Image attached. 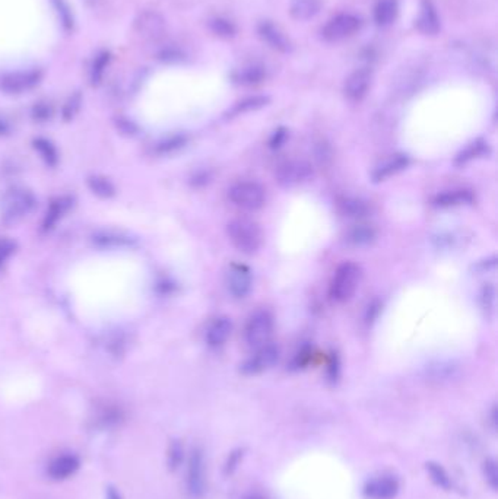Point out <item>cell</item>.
I'll use <instances>...</instances> for the list:
<instances>
[{
    "mask_svg": "<svg viewBox=\"0 0 498 499\" xmlns=\"http://www.w3.org/2000/svg\"><path fill=\"white\" fill-rule=\"evenodd\" d=\"M55 38L56 19L48 0H0V67L39 59Z\"/></svg>",
    "mask_w": 498,
    "mask_h": 499,
    "instance_id": "cell-1",
    "label": "cell"
},
{
    "mask_svg": "<svg viewBox=\"0 0 498 499\" xmlns=\"http://www.w3.org/2000/svg\"><path fill=\"white\" fill-rule=\"evenodd\" d=\"M361 279V271L355 263L345 262L342 263L333 275L330 282L329 295L335 302H346L354 296L358 289Z\"/></svg>",
    "mask_w": 498,
    "mask_h": 499,
    "instance_id": "cell-2",
    "label": "cell"
},
{
    "mask_svg": "<svg viewBox=\"0 0 498 499\" xmlns=\"http://www.w3.org/2000/svg\"><path fill=\"white\" fill-rule=\"evenodd\" d=\"M226 234L233 246L244 254H254L262 246V231L253 221L235 219L228 224Z\"/></svg>",
    "mask_w": 498,
    "mask_h": 499,
    "instance_id": "cell-3",
    "label": "cell"
},
{
    "mask_svg": "<svg viewBox=\"0 0 498 499\" xmlns=\"http://www.w3.org/2000/svg\"><path fill=\"white\" fill-rule=\"evenodd\" d=\"M228 197L240 209L256 210L265 205L266 192L265 188L254 181H241L230 188Z\"/></svg>",
    "mask_w": 498,
    "mask_h": 499,
    "instance_id": "cell-4",
    "label": "cell"
},
{
    "mask_svg": "<svg viewBox=\"0 0 498 499\" xmlns=\"http://www.w3.org/2000/svg\"><path fill=\"white\" fill-rule=\"evenodd\" d=\"M361 19L354 13H339L323 26L321 37L328 43H339L355 35L361 28Z\"/></svg>",
    "mask_w": 498,
    "mask_h": 499,
    "instance_id": "cell-5",
    "label": "cell"
},
{
    "mask_svg": "<svg viewBox=\"0 0 498 499\" xmlns=\"http://www.w3.org/2000/svg\"><path fill=\"white\" fill-rule=\"evenodd\" d=\"M274 332V317L267 311L254 313L246 325V342L251 347H262L269 343Z\"/></svg>",
    "mask_w": 498,
    "mask_h": 499,
    "instance_id": "cell-6",
    "label": "cell"
},
{
    "mask_svg": "<svg viewBox=\"0 0 498 499\" xmlns=\"http://www.w3.org/2000/svg\"><path fill=\"white\" fill-rule=\"evenodd\" d=\"M205 458L199 448H195L188 457L187 466V491L193 498H200L205 493L206 478H205Z\"/></svg>",
    "mask_w": 498,
    "mask_h": 499,
    "instance_id": "cell-7",
    "label": "cell"
},
{
    "mask_svg": "<svg viewBox=\"0 0 498 499\" xmlns=\"http://www.w3.org/2000/svg\"><path fill=\"white\" fill-rule=\"evenodd\" d=\"M313 170L305 161H288L276 171V180L281 185L294 187L312 179Z\"/></svg>",
    "mask_w": 498,
    "mask_h": 499,
    "instance_id": "cell-8",
    "label": "cell"
},
{
    "mask_svg": "<svg viewBox=\"0 0 498 499\" xmlns=\"http://www.w3.org/2000/svg\"><path fill=\"white\" fill-rule=\"evenodd\" d=\"M279 358V350L275 345L272 343H267L262 347H258V350H256V354L247 359L243 367H241V371H243V374H247V375H256V374H260L266 370H269L271 367H274L276 361Z\"/></svg>",
    "mask_w": 498,
    "mask_h": 499,
    "instance_id": "cell-9",
    "label": "cell"
},
{
    "mask_svg": "<svg viewBox=\"0 0 498 499\" xmlns=\"http://www.w3.org/2000/svg\"><path fill=\"white\" fill-rule=\"evenodd\" d=\"M400 489V483L393 475H382L374 478L364 487L367 499H393Z\"/></svg>",
    "mask_w": 498,
    "mask_h": 499,
    "instance_id": "cell-10",
    "label": "cell"
},
{
    "mask_svg": "<svg viewBox=\"0 0 498 499\" xmlns=\"http://www.w3.org/2000/svg\"><path fill=\"white\" fill-rule=\"evenodd\" d=\"M228 291L231 292L234 298H246L251 291L253 279L249 269L243 264H233L226 275Z\"/></svg>",
    "mask_w": 498,
    "mask_h": 499,
    "instance_id": "cell-11",
    "label": "cell"
},
{
    "mask_svg": "<svg viewBox=\"0 0 498 499\" xmlns=\"http://www.w3.org/2000/svg\"><path fill=\"white\" fill-rule=\"evenodd\" d=\"M370 85H371V72L367 69V67H362V69H357L355 72L348 76L344 87V93L349 101L359 102L367 96Z\"/></svg>",
    "mask_w": 498,
    "mask_h": 499,
    "instance_id": "cell-12",
    "label": "cell"
},
{
    "mask_svg": "<svg viewBox=\"0 0 498 499\" xmlns=\"http://www.w3.org/2000/svg\"><path fill=\"white\" fill-rule=\"evenodd\" d=\"M416 28L425 35H434L438 33L440 18L432 0H423L421 2L418 18H416Z\"/></svg>",
    "mask_w": 498,
    "mask_h": 499,
    "instance_id": "cell-13",
    "label": "cell"
},
{
    "mask_svg": "<svg viewBox=\"0 0 498 499\" xmlns=\"http://www.w3.org/2000/svg\"><path fill=\"white\" fill-rule=\"evenodd\" d=\"M259 35L262 37L263 42L276 51L281 53H290L291 51V43L290 39L282 34V31L271 22H262L259 25Z\"/></svg>",
    "mask_w": 498,
    "mask_h": 499,
    "instance_id": "cell-14",
    "label": "cell"
},
{
    "mask_svg": "<svg viewBox=\"0 0 498 499\" xmlns=\"http://www.w3.org/2000/svg\"><path fill=\"white\" fill-rule=\"evenodd\" d=\"M409 165V158L407 155H393L384 159L380 165H377L373 171V180L375 183L384 181L393 175L399 174Z\"/></svg>",
    "mask_w": 498,
    "mask_h": 499,
    "instance_id": "cell-15",
    "label": "cell"
},
{
    "mask_svg": "<svg viewBox=\"0 0 498 499\" xmlns=\"http://www.w3.org/2000/svg\"><path fill=\"white\" fill-rule=\"evenodd\" d=\"M79 469V458L72 454H66L55 458L48 466V475L55 480H63L71 478Z\"/></svg>",
    "mask_w": 498,
    "mask_h": 499,
    "instance_id": "cell-16",
    "label": "cell"
},
{
    "mask_svg": "<svg viewBox=\"0 0 498 499\" xmlns=\"http://www.w3.org/2000/svg\"><path fill=\"white\" fill-rule=\"evenodd\" d=\"M475 194L468 190V188H454V190H447L440 193L434 199V205L438 208H454V206H463L474 203Z\"/></svg>",
    "mask_w": 498,
    "mask_h": 499,
    "instance_id": "cell-17",
    "label": "cell"
},
{
    "mask_svg": "<svg viewBox=\"0 0 498 499\" xmlns=\"http://www.w3.org/2000/svg\"><path fill=\"white\" fill-rule=\"evenodd\" d=\"M231 330H233V325H231L230 318L228 317L217 318L208 329V333H206L208 345L213 346V347L222 346L228 341V337L231 336Z\"/></svg>",
    "mask_w": 498,
    "mask_h": 499,
    "instance_id": "cell-18",
    "label": "cell"
},
{
    "mask_svg": "<svg viewBox=\"0 0 498 499\" xmlns=\"http://www.w3.org/2000/svg\"><path fill=\"white\" fill-rule=\"evenodd\" d=\"M375 237H377V231L373 225L358 224L346 233L345 241L348 246L366 247V246L371 244V242L375 239Z\"/></svg>",
    "mask_w": 498,
    "mask_h": 499,
    "instance_id": "cell-19",
    "label": "cell"
},
{
    "mask_svg": "<svg viewBox=\"0 0 498 499\" xmlns=\"http://www.w3.org/2000/svg\"><path fill=\"white\" fill-rule=\"evenodd\" d=\"M321 9V0H291L290 13L294 19L308 21Z\"/></svg>",
    "mask_w": 498,
    "mask_h": 499,
    "instance_id": "cell-20",
    "label": "cell"
},
{
    "mask_svg": "<svg viewBox=\"0 0 498 499\" xmlns=\"http://www.w3.org/2000/svg\"><path fill=\"white\" fill-rule=\"evenodd\" d=\"M398 10V0H379L374 8V22L382 28H386L395 22Z\"/></svg>",
    "mask_w": 498,
    "mask_h": 499,
    "instance_id": "cell-21",
    "label": "cell"
},
{
    "mask_svg": "<svg viewBox=\"0 0 498 499\" xmlns=\"http://www.w3.org/2000/svg\"><path fill=\"white\" fill-rule=\"evenodd\" d=\"M265 76H266V71L263 66L251 64V66L243 67V69H238L233 75V79H234V82L241 84V85H254V84L262 82Z\"/></svg>",
    "mask_w": 498,
    "mask_h": 499,
    "instance_id": "cell-22",
    "label": "cell"
},
{
    "mask_svg": "<svg viewBox=\"0 0 498 499\" xmlns=\"http://www.w3.org/2000/svg\"><path fill=\"white\" fill-rule=\"evenodd\" d=\"M341 213L348 218H364L368 213V205L359 199H345L339 205Z\"/></svg>",
    "mask_w": 498,
    "mask_h": 499,
    "instance_id": "cell-23",
    "label": "cell"
},
{
    "mask_svg": "<svg viewBox=\"0 0 498 499\" xmlns=\"http://www.w3.org/2000/svg\"><path fill=\"white\" fill-rule=\"evenodd\" d=\"M427 471L429 475V479L433 480L436 487H438L444 491H449L452 488V479L446 471V469H444L441 464L433 463V462L427 463Z\"/></svg>",
    "mask_w": 498,
    "mask_h": 499,
    "instance_id": "cell-24",
    "label": "cell"
},
{
    "mask_svg": "<svg viewBox=\"0 0 498 499\" xmlns=\"http://www.w3.org/2000/svg\"><path fill=\"white\" fill-rule=\"evenodd\" d=\"M487 152H488V143L482 142V140H477L474 143H470L468 147H465V149L456 156V164L463 165V164L469 163V161H474L478 156L486 155Z\"/></svg>",
    "mask_w": 498,
    "mask_h": 499,
    "instance_id": "cell-25",
    "label": "cell"
},
{
    "mask_svg": "<svg viewBox=\"0 0 498 499\" xmlns=\"http://www.w3.org/2000/svg\"><path fill=\"white\" fill-rule=\"evenodd\" d=\"M267 97H251V98H247L244 101L238 102L234 109H233V114H240V113H247V111H251V110H258V109H262L263 105L267 104Z\"/></svg>",
    "mask_w": 498,
    "mask_h": 499,
    "instance_id": "cell-26",
    "label": "cell"
},
{
    "mask_svg": "<svg viewBox=\"0 0 498 499\" xmlns=\"http://www.w3.org/2000/svg\"><path fill=\"white\" fill-rule=\"evenodd\" d=\"M211 28L212 31L217 34V35H221L224 38H230L235 34V26L226 19H213L212 24H211Z\"/></svg>",
    "mask_w": 498,
    "mask_h": 499,
    "instance_id": "cell-27",
    "label": "cell"
},
{
    "mask_svg": "<svg viewBox=\"0 0 498 499\" xmlns=\"http://www.w3.org/2000/svg\"><path fill=\"white\" fill-rule=\"evenodd\" d=\"M181 460H183V448H181L180 442L174 441L171 444L170 451H168V466H170V469L171 470L177 469L180 466Z\"/></svg>",
    "mask_w": 498,
    "mask_h": 499,
    "instance_id": "cell-28",
    "label": "cell"
},
{
    "mask_svg": "<svg viewBox=\"0 0 498 499\" xmlns=\"http://www.w3.org/2000/svg\"><path fill=\"white\" fill-rule=\"evenodd\" d=\"M483 475H486V479L490 487L495 491L498 484V473H497V463L492 460V458H490V460H487L486 464H483Z\"/></svg>",
    "mask_w": 498,
    "mask_h": 499,
    "instance_id": "cell-29",
    "label": "cell"
},
{
    "mask_svg": "<svg viewBox=\"0 0 498 499\" xmlns=\"http://www.w3.org/2000/svg\"><path fill=\"white\" fill-rule=\"evenodd\" d=\"M241 457H243V451H241V450H237V451H234V453L230 454V457H228V462H226V464H225V473H226V475H228V473H233L234 469L238 466Z\"/></svg>",
    "mask_w": 498,
    "mask_h": 499,
    "instance_id": "cell-30",
    "label": "cell"
},
{
    "mask_svg": "<svg viewBox=\"0 0 498 499\" xmlns=\"http://www.w3.org/2000/svg\"><path fill=\"white\" fill-rule=\"evenodd\" d=\"M482 301H483V308L492 309V305H494V288L492 287H487L486 289H483Z\"/></svg>",
    "mask_w": 498,
    "mask_h": 499,
    "instance_id": "cell-31",
    "label": "cell"
},
{
    "mask_svg": "<svg viewBox=\"0 0 498 499\" xmlns=\"http://www.w3.org/2000/svg\"><path fill=\"white\" fill-rule=\"evenodd\" d=\"M107 499H122V496L114 488H109L107 489Z\"/></svg>",
    "mask_w": 498,
    "mask_h": 499,
    "instance_id": "cell-32",
    "label": "cell"
},
{
    "mask_svg": "<svg viewBox=\"0 0 498 499\" xmlns=\"http://www.w3.org/2000/svg\"><path fill=\"white\" fill-rule=\"evenodd\" d=\"M285 136V134H284V131H282V130H279L276 134H275V136H274V142H272V146H279V143L282 142V138H284Z\"/></svg>",
    "mask_w": 498,
    "mask_h": 499,
    "instance_id": "cell-33",
    "label": "cell"
},
{
    "mask_svg": "<svg viewBox=\"0 0 498 499\" xmlns=\"http://www.w3.org/2000/svg\"><path fill=\"white\" fill-rule=\"evenodd\" d=\"M244 499H263V496H260V495H258V493H250V495H247Z\"/></svg>",
    "mask_w": 498,
    "mask_h": 499,
    "instance_id": "cell-34",
    "label": "cell"
}]
</instances>
